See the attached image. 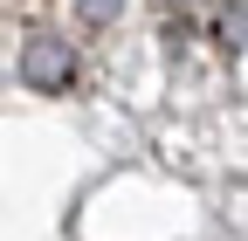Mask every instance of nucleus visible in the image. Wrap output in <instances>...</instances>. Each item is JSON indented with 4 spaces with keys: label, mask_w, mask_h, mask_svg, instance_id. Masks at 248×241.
I'll return each mask as SVG.
<instances>
[{
    "label": "nucleus",
    "mask_w": 248,
    "mask_h": 241,
    "mask_svg": "<svg viewBox=\"0 0 248 241\" xmlns=\"http://www.w3.org/2000/svg\"><path fill=\"white\" fill-rule=\"evenodd\" d=\"M69 76H76V55H69V42L35 35V42L21 48V83H28V90H69Z\"/></svg>",
    "instance_id": "1"
},
{
    "label": "nucleus",
    "mask_w": 248,
    "mask_h": 241,
    "mask_svg": "<svg viewBox=\"0 0 248 241\" xmlns=\"http://www.w3.org/2000/svg\"><path fill=\"white\" fill-rule=\"evenodd\" d=\"M221 42H228V48H241V0L221 14Z\"/></svg>",
    "instance_id": "2"
},
{
    "label": "nucleus",
    "mask_w": 248,
    "mask_h": 241,
    "mask_svg": "<svg viewBox=\"0 0 248 241\" xmlns=\"http://www.w3.org/2000/svg\"><path fill=\"white\" fill-rule=\"evenodd\" d=\"M76 7H83V21H110V14H117V0H76Z\"/></svg>",
    "instance_id": "3"
},
{
    "label": "nucleus",
    "mask_w": 248,
    "mask_h": 241,
    "mask_svg": "<svg viewBox=\"0 0 248 241\" xmlns=\"http://www.w3.org/2000/svg\"><path fill=\"white\" fill-rule=\"evenodd\" d=\"M166 7H179V14H193V7H207V0H166Z\"/></svg>",
    "instance_id": "4"
}]
</instances>
